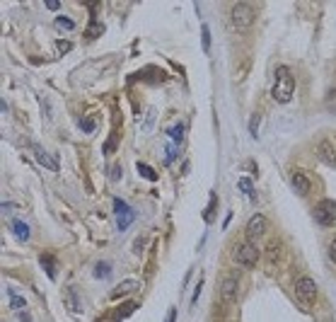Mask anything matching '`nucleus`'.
Segmentation results:
<instances>
[{"label": "nucleus", "mask_w": 336, "mask_h": 322, "mask_svg": "<svg viewBox=\"0 0 336 322\" xmlns=\"http://www.w3.org/2000/svg\"><path fill=\"white\" fill-rule=\"evenodd\" d=\"M12 233H15V237H17L20 243H27L29 235H32V230H29V225L24 221H15L12 223Z\"/></svg>", "instance_id": "obj_13"}, {"label": "nucleus", "mask_w": 336, "mask_h": 322, "mask_svg": "<svg viewBox=\"0 0 336 322\" xmlns=\"http://www.w3.org/2000/svg\"><path fill=\"white\" fill-rule=\"evenodd\" d=\"M317 155L326 167H336V145L329 138H324L322 143L317 145Z\"/></svg>", "instance_id": "obj_9"}, {"label": "nucleus", "mask_w": 336, "mask_h": 322, "mask_svg": "<svg viewBox=\"0 0 336 322\" xmlns=\"http://www.w3.org/2000/svg\"><path fill=\"white\" fill-rule=\"evenodd\" d=\"M257 20V12L251 8L249 3H235L232 5V12H230V22L232 27L237 29V32H244V29H249L251 24Z\"/></svg>", "instance_id": "obj_2"}, {"label": "nucleus", "mask_w": 336, "mask_h": 322, "mask_svg": "<svg viewBox=\"0 0 336 322\" xmlns=\"http://www.w3.org/2000/svg\"><path fill=\"white\" fill-rule=\"evenodd\" d=\"M329 259L336 264V237L331 240V245H329Z\"/></svg>", "instance_id": "obj_30"}, {"label": "nucleus", "mask_w": 336, "mask_h": 322, "mask_svg": "<svg viewBox=\"0 0 336 322\" xmlns=\"http://www.w3.org/2000/svg\"><path fill=\"white\" fill-rule=\"evenodd\" d=\"M167 136L172 138L174 143H182V141H184V124H174V126H170V129H167Z\"/></svg>", "instance_id": "obj_17"}, {"label": "nucleus", "mask_w": 336, "mask_h": 322, "mask_svg": "<svg viewBox=\"0 0 336 322\" xmlns=\"http://www.w3.org/2000/svg\"><path fill=\"white\" fill-rule=\"evenodd\" d=\"M295 296H298V300H300V303H305V305L315 303V298H317V284L310 276L298 278V281H295Z\"/></svg>", "instance_id": "obj_3"}, {"label": "nucleus", "mask_w": 336, "mask_h": 322, "mask_svg": "<svg viewBox=\"0 0 336 322\" xmlns=\"http://www.w3.org/2000/svg\"><path fill=\"white\" fill-rule=\"evenodd\" d=\"M290 184H293V189H295V194H298V196H307V194H310V179L305 177V172H293Z\"/></svg>", "instance_id": "obj_10"}, {"label": "nucleus", "mask_w": 336, "mask_h": 322, "mask_svg": "<svg viewBox=\"0 0 336 322\" xmlns=\"http://www.w3.org/2000/svg\"><path fill=\"white\" fill-rule=\"evenodd\" d=\"M111 274V267H109L107 262H99L97 267H95V276L97 278H104V276H109Z\"/></svg>", "instance_id": "obj_23"}, {"label": "nucleus", "mask_w": 336, "mask_h": 322, "mask_svg": "<svg viewBox=\"0 0 336 322\" xmlns=\"http://www.w3.org/2000/svg\"><path fill=\"white\" fill-rule=\"evenodd\" d=\"M152 119H155V111H148V122H145V129H150V126H152Z\"/></svg>", "instance_id": "obj_35"}, {"label": "nucleus", "mask_w": 336, "mask_h": 322, "mask_svg": "<svg viewBox=\"0 0 336 322\" xmlns=\"http://www.w3.org/2000/svg\"><path fill=\"white\" fill-rule=\"evenodd\" d=\"M109 177H111L114 182H116V179L121 177V167H119V165H111V172H109Z\"/></svg>", "instance_id": "obj_29"}, {"label": "nucleus", "mask_w": 336, "mask_h": 322, "mask_svg": "<svg viewBox=\"0 0 336 322\" xmlns=\"http://www.w3.org/2000/svg\"><path fill=\"white\" fill-rule=\"evenodd\" d=\"M8 296H10V308L12 310H22V308H24V305H27V300L22 298V296H17V293H15V291L12 289H8Z\"/></svg>", "instance_id": "obj_20"}, {"label": "nucleus", "mask_w": 336, "mask_h": 322, "mask_svg": "<svg viewBox=\"0 0 336 322\" xmlns=\"http://www.w3.org/2000/svg\"><path fill=\"white\" fill-rule=\"evenodd\" d=\"M315 218H317V223H319L322 228H329V225H334V223H336V201H331V199H324V201H322V204L317 206Z\"/></svg>", "instance_id": "obj_5"}, {"label": "nucleus", "mask_w": 336, "mask_h": 322, "mask_svg": "<svg viewBox=\"0 0 336 322\" xmlns=\"http://www.w3.org/2000/svg\"><path fill=\"white\" fill-rule=\"evenodd\" d=\"M259 122H261V116H259V114H254V116H251V122H249V134L254 136V138L259 136V134H257V129H259Z\"/></svg>", "instance_id": "obj_27"}, {"label": "nucleus", "mask_w": 336, "mask_h": 322, "mask_svg": "<svg viewBox=\"0 0 336 322\" xmlns=\"http://www.w3.org/2000/svg\"><path fill=\"white\" fill-rule=\"evenodd\" d=\"M174 320H177V310H174V308H170V312H167L164 322H174Z\"/></svg>", "instance_id": "obj_34"}, {"label": "nucleus", "mask_w": 336, "mask_h": 322, "mask_svg": "<svg viewBox=\"0 0 336 322\" xmlns=\"http://www.w3.org/2000/svg\"><path fill=\"white\" fill-rule=\"evenodd\" d=\"M235 259H237L239 264H244V267H257V262H259V250L254 247V243H239L235 247Z\"/></svg>", "instance_id": "obj_4"}, {"label": "nucleus", "mask_w": 336, "mask_h": 322, "mask_svg": "<svg viewBox=\"0 0 336 322\" xmlns=\"http://www.w3.org/2000/svg\"><path fill=\"white\" fill-rule=\"evenodd\" d=\"M34 155H36V160H39V165L49 167L51 172H58V170H61V163H58V157H56V155H49V153H44L41 148H34Z\"/></svg>", "instance_id": "obj_11"}, {"label": "nucleus", "mask_w": 336, "mask_h": 322, "mask_svg": "<svg viewBox=\"0 0 336 322\" xmlns=\"http://www.w3.org/2000/svg\"><path fill=\"white\" fill-rule=\"evenodd\" d=\"M80 129L87 131V134H92V131H95V119H82V122H80Z\"/></svg>", "instance_id": "obj_28"}, {"label": "nucleus", "mask_w": 336, "mask_h": 322, "mask_svg": "<svg viewBox=\"0 0 336 322\" xmlns=\"http://www.w3.org/2000/svg\"><path fill=\"white\" fill-rule=\"evenodd\" d=\"M138 175H141V177H145L148 179V182H157V172H155V170H150V165H145V163H138Z\"/></svg>", "instance_id": "obj_18"}, {"label": "nucleus", "mask_w": 336, "mask_h": 322, "mask_svg": "<svg viewBox=\"0 0 336 322\" xmlns=\"http://www.w3.org/2000/svg\"><path fill=\"white\" fill-rule=\"evenodd\" d=\"M99 32H102V27H99V24H92V27H90V39H95Z\"/></svg>", "instance_id": "obj_32"}, {"label": "nucleus", "mask_w": 336, "mask_h": 322, "mask_svg": "<svg viewBox=\"0 0 336 322\" xmlns=\"http://www.w3.org/2000/svg\"><path fill=\"white\" fill-rule=\"evenodd\" d=\"M237 187H239V191H244V194H247L249 199H257V194H254V184H251L249 177H242V179H239Z\"/></svg>", "instance_id": "obj_19"}, {"label": "nucleus", "mask_w": 336, "mask_h": 322, "mask_svg": "<svg viewBox=\"0 0 336 322\" xmlns=\"http://www.w3.org/2000/svg\"><path fill=\"white\" fill-rule=\"evenodd\" d=\"M266 259H269V264H278V259H281V243L278 240H271L266 245Z\"/></svg>", "instance_id": "obj_14"}, {"label": "nucleus", "mask_w": 336, "mask_h": 322, "mask_svg": "<svg viewBox=\"0 0 336 322\" xmlns=\"http://www.w3.org/2000/svg\"><path fill=\"white\" fill-rule=\"evenodd\" d=\"M46 8H49V10H58L61 3H58V0H46Z\"/></svg>", "instance_id": "obj_33"}, {"label": "nucleus", "mask_w": 336, "mask_h": 322, "mask_svg": "<svg viewBox=\"0 0 336 322\" xmlns=\"http://www.w3.org/2000/svg\"><path fill=\"white\" fill-rule=\"evenodd\" d=\"M114 150H116V136L111 134V136H109V141L104 143V155H111Z\"/></svg>", "instance_id": "obj_26"}, {"label": "nucleus", "mask_w": 336, "mask_h": 322, "mask_svg": "<svg viewBox=\"0 0 336 322\" xmlns=\"http://www.w3.org/2000/svg\"><path fill=\"white\" fill-rule=\"evenodd\" d=\"M136 289H138V281H136V278H129V281H123L121 286H116V289L111 291V298H121V296H129V293H133Z\"/></svg>", "instance_id": "obj_12"}, {"label": "nucleus", "mask_w": 336, "mask_h": 322, "mask_svg": "<svg viewBox=\"0 0 336 322\" xmlns=\"http://www.w3.org/2000/svg\"><path fill=\"white\" fill-rule=\"evenodd\" d=\"M216 206H218V196L216 194H211V201H208V209L203 211V221L211 223L213 221V213H216Z\"/></svg>", "instance_id": "obj_21"}, {"label": "nucleus", "mask_w": 336, "mask_h": 322, "mask_svg": "<svg viewBox=\"0 0 336 322\" xmlns=\"http://www.w3.org/2000/svg\"><path fill=\"white\" fill-rule=\"evenodd\" d=\"M39 262H41V269L49 274V278L54 281V278H56V259L51 255H41V257H39Z\"/></svg>", "instance_id": "obj_16"}, {"label": "nucleus", "mask_w": 336, "mask_h": 322, "mask_svg": "<svg viewBox=\"0 0 336 322\" xmlns=\"http://www.w3.org/2000/svg\"><path fill=\"white\" fill-rule=\"evenodd\" d=\"M237 289H239L237 271H230L228 276L223 278V284H220V298L225 300V303H235V298H237Z\"/></svg>", "instance_id": "obj_7"}, {"label": "nucleus", "mask_w": 336, "mask_h": 322, "mask_svg": "<svg viewBox=\"0 0 336 322\" xmlns=\"http://www.w3.org/2000/svg\"><path fill=\"white\" fill-rule=\"evenodd\" d=\"M293 92H295V78L290 75L288 68L281 66L276 70V83H273V88H271V97L276 102L285 104V102L293 100Z\"/></svg>", "instance_id": "obj_1"}, {"label": "nucleus", "mask_w": 336, "mask_h": 322, "mask_svg": "<svg viewBox=\"0 0 336 322\" xmlns=\"http://www.w3.org/2000/svg\"><path fill=\"white\" fill-rule=\"evenodd\" d=\"M54 24L58 27V29H68V32H70V29H75V22H73L70 17H56Z\"/></svg>", "instance_id": "obj_22"}, {"label": "nucleus", "mask_w": 336, "mask_h": 322, "mask_svg": "<svg viewBox=\"0 0 336 322\" xmlns=\"http://www.w3.org/2000/svg\"><path fill=\"white\" fill-rule=\"evenodd\" d=\"M58 49H61V54H68V51H70V49H73V44H70V42H58Z\"/></svg>", "instance_id": "obj_31"}, {"label": "nucleus", "mask_w": 336, "mask_h": 322, "mask_svg": "<svg viewBox=\"0 0 336 322\" xmlns=\"http://www.w3.org/2000/svg\"><path fill=\"white\" fill-rule=\"evenodd\" d=\"M201 36H203V51H211V29H208V24L201 27Z\"/></svg>", "instance_id": "obj_24"}, {"label": "nucleus", "mask_w": 336, "mask_h": 322, "mask_svg": "<svg viewBox=\"0 0 336 322\" xmlns=\"http://www.w3.org/2000/svg\"><path fill=\"white\" fill-rule=\"evenodd\" d=\"M266 228H269V221H266V216H261V213H254L247 223V240L249 243H259L264 233H266Z\"/></svg>", "instance_id": "obj_6"}, {"label": "nucleus", "mask_w": 336, "mask_h": 322, "mask_svg": "<svg viewBox=\"0 0 336 322\" xmlns=\"http://www.w3.org/2000/svg\"><path fill=\"white\" fill-rule=\"evenodd\" d=\"M164 150H167V157H164V165H170L174 160V155H177V143H167L164 145Z\"/></svg>", "instance_id": "obj_25"}, {"label": "nucleus", "mask_w": 336, "mask_h": 322, "mask_svg": "<svg viewBox=\"0 0 336 322\" xmlns=\"http://www.w3.org/2000/svg\"><path fill=\"white\" fill-rule=\"evenodd\" d=\"M136 308H138V303H136V300H126V305H121L119 310L114 312V317H111V320H114V322H121L123 317H129V315L136 310Z\"/></svg>", "instance_id": "obj_15"}, {"label": "nucleus", "mask_w": 336, "mask_h": 322, "mask_svg": "<svg viewBox=\"0 0 336 322\" xmlns=\"http://www.w3.org/2000/svg\"><path fill=\"white\" fill-rule=\"evenodd\" d=\"M114 211H116V228L123 233L131 223H133L136 213L131 211V206L126 204V201H121V199H114Z\"/></svg>", "instance_id": "obj_8"}]
</instances>
